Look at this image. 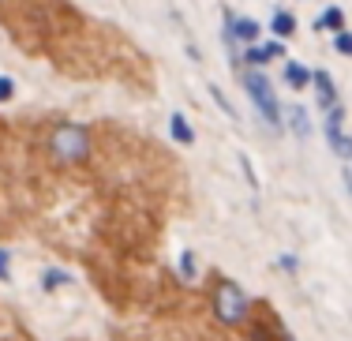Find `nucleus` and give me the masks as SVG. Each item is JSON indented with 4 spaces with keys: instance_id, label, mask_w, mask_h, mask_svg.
Returning <instances> with one entry per match:
<instances>
[{
    "instance_id": "obj_1",
    "label": "nucleus",
    "mask_w": 352,
    "mask_h": 341,
    "mask_svg": "<svg viewBox=\"0 0 352 341\" xmlns=\"http://www.w3.org/2000/svg\"><path fill=\"white\" fill-rule=\"evenodd\" d=\"M244 87H248L251 102H255V109L266 116V124H270V128H281V105H278V94H274L270 79H266L263 72H244Z\"/></svg>"
},
{
    "instance_id": "obj_2",
    "label": "nucleus",
    "mask_w": 352,
    "mask_h": 341,
    "mask_svg": "<svg viewBox=\"0 0 352 341\" xmlns=\"http://www.w3.org/2000/svg\"><path fill=\"white\" fill-rule=\"evenodd\" d=\"M49 146H53V154L60 157V162H82V157L90 154L87 128H79V124H60V128L53 131V139H49Z\"/></svg>"
},
{
    "instance_id": "obj_3",
    "label": "nucleus",
    "mask_w": 352,
    "mask_h": 341,
    "mask_svg": "<svg viewBox=\"0 0 352 341\" xmlns=\"http://www.w3.org/2000/svg\"><path fill=\"white\" fill-rule=\"evenodd\" d=\"M214 307H217V319H221V322H244V315H248L244 289L221 281V285H217V293H214Z\"/></svg>"
},
{
    "instance_id": "obj_4",
    "label": "nucleus",
    "mask_w": 352,
    "mask_h": 341,
    "mask_svg": "<svg viewBox=\"0 0 352 341\" xmlns=\"http://www.w3.org/2000/svg\"><path fill=\"white\" fill-rule=\"evenodd\" d=\"M341 120H345V113H341V105H333V109L326 113V139H330V146H333L341 157H349V154H352V139L341 131Z\"/></svg>"
},
{
    "instance_id": "obj_5",
    "label": "nucleus",
    "mask_w": 352,
    "mask_h": 341,
    "mask_svg": "<svg viewBox=\"0 0 352 341\" xmlns=\"http://www.w3.org/2000/svg\"><path fill=\"white\" fill-rule=\"evenodd\" d=\"M311 82H315V90H318V105L330 113L333 105H338V90H333V79L326 76V72H311Z\"/></svg>"
},
{
    "instance_id": "obj_6",
    "label": "nucleus",
    "mask_w": 352,
    "mask_h": 341,
    "mask_svg": "<svg viewBox=\"0 0 352 341\" xmlns=\"http://www.w3.org/2000/svg\"><path fill=\"white\" fill-rule=\"evenodd\" d=\"M281 53H285V45H281V41H266V45H251V49H248V64H255V68H258V64L274 60V56H281Z\"/></svg>"
},
{
    "instance_id": "obj_7",
    "label": "nucleus",
    "mask_w": 352,
    "mask_h": 341,
    "mask_svg": "<svg viewBox=\"0 0 352 341\" xmlns=\"http://www.w3.org/2000/svg\"><path fill=\"white\" fill-rule=\"evenodd\" d=\"M169 131H173V139L176 143H195V131H191V124H188V116L184 113H173V120H169Z\"/></svg>"
},
{
    "instance_id": "obj_8",
    "label": "nucleus",
    "mask_w": 352,
    "mask_h": 341,
    "mask_svg": "<svg viewBox=\"0 0 352 341\" xmlns=\"http://www.w3.org/2000/svg\"><path fill=\"white\" fill-rule=\"evenodd\" d=\"M318 30H333V34H345V12L341 8H326L318 15Z\"/></svg>"
},
{
    "instance_id": "obj_9",
    "label": "nucleus",
    "mask_w": 352,
    "mask_h": 341,
    "mask_svg": "<svg viewBox=\"0 0 352 341\" xmlns=\"http://www.w3.org/2000/svg\"><path fill=\"white\" fill-rule=\"evenodd\" d=\"M285 82H289V87H307V82H311V72L304 68V64H296V60H289L285 64Z\"/></svg>"
},
{
    "instance_id": "obj_10",
    "label": "nucleus",
    "mask_w": 352,
    "mask_h": 341,
    "mask_svg": "<svg viewBox=\"0 0 352 341\" xmlns=\"http://www.w3.org/2000/svg\"><path fill=\"white\" fill-rule=\"evenodd\" d=\"M289 128L296 131L300 139L311 135V120H307V109H300V105H296V109H289Z\"/></svg>"
},
{
    "instance_id": "obj_11",
    "label": "nucleus",
    "mask_w": 352,
    "mask_h": 341,
    "mask_svg": "<svg viewBox=\"0 0 352 341\" xmlns=\"http://www.w3.org/2000/svg\"><path fill=\"white\" fill-rule=\"evenodd\" d=\"M232 38L255 41V38H258V23H255V19H232Z\"/></svg>"
},
{
    "instance_id": "obj_12",
    "label": "nucleus",
    "mask_w": 352,
    "mask_h": 341,
    "mask_svg": "<svg viewBox=\"0 0 352 341\" xmlns=\"http://www.w3.org/2000/svg\"><path fill=\"white\" fill-rule=\"evenodd\" d=\"M270 30H274V34H278V38H289L292 30H296V19H292L289 12H278V15H274V19H270Z\"/></svg>"
},
{
    "instance_id": "obj_13",
    "label": "nucleus",
    "mask_w": 352,
    "mask_h": 341,
    "mask_svg": "<svg viewBox=\"0 0 352 341\" xmlns=\"http://www.w3.org/2000/svg\"><path fill=\"white\" fill-rule=\"evenodd\" d=\"M68 274H64V270H45V278H41V285H45V289H56V285H68Z\"/></svg>"
},
{
    "instance_id": "obj_14",
    "label": "nucleus",
    "mask_w": 352,
    "mask_h": 341,
    "mask_svg": "<svg viewBox=\"0 0 352 341\" xmlns=\"http://www.w3.org/2000/svg\"><path fill=\"white\" fill-rule=\"evenodd\" d=\"M333 49H338V53H345V56H352V34H349V30L333 38Z\"/></svg>"
},
{
    "instance_id": "obj_15",
    "label": "nucleus",
    "mask_w": 352,
    "mask_h": 341,
    "mask_svg": "<svg viewBox=\"0 0 352 341\" xmlns=\"http://www.w3.org/2000/svg\"><path fill=\"white\" fill-rule=\"evenodd\" d=\"M180 274L184 278H195V259H191V252L180 255Z\"/></svg>"
},
{
    "instance_id": "obj_16",
    "label": "nucleus",
    "mask_w": 352,
    "mask_h": 341,
    "mask_svg": "<svg viewBox=\"0 0 352 341\" xmlns=\"http://www.w3.org/2000/svg\"><path fill=\"white\" fill-rule=\"evenodd\" d=\"M12 94H15V82L8 76H0V102H12Z\"/></svg>"
},
{
    "instance_id": "obj_17",
    "label": "nucleus",
    "mask_w": 352,
    "mask_h": 341,
    "mask_svg": "<svg viewBox=\"0 0 352 341\" xmlns=\"http://www.w3.org/2000/svg\"><path fill=\"white\" fill-rule=\"evenodd\" d=\"M12 278V270H8V252H0V281Z\"/></svg>"
},
{
    "instance_id": "obj_18",
    "label": "nucleus",
    "mask_w": 352,
    "mask_h": 341,
    "mask_svg": "<svg viewBox=\"0 0 352 341\" xmlns=\"http://www.w3.org/2000/svg\"><path fill=\"white\" fill-rule=\"evenodd\" d=\"M349 188H352V180H349Z\"/></svg>"
}]
</instances>
